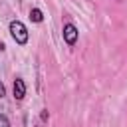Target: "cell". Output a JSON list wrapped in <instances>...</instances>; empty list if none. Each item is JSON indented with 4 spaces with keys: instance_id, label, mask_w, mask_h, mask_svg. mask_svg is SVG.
<instances>
[{
    "instance_id": "cell-3",
    "label": "cell",
    "mask_w": 127,
    "mask_h": 127,
    "mask_svg": "<svg viewBox=\"0 0 127 127\" xmlns=\"http://www.w3.org/2000/svg\"><path fill=\"white\" fill-rule=\"evenodd\" d=\"M24 95H26V85H24L22 79H16L14 81V97L16 99H22Z\"/></svg>"
},
{
    "instance_id": "cell-6",
    "label": "cell",
    "mask_w": 127,
    "mask_h": 127,
    "mask_svg": "<svg viewBox=\"0 0 127 127\" xmlns=\"http://www.w3.org/2000/svg\"><path fill=\"white\" fill-rule=\"evenodd\" d=\"M4 93H6V89H4V85H2V83H0V97H2V95H4Z\"/></svg>"
},
{
    "instance_id": "cell-4",
    "label": "cell",
    "mask_w": 127,
    "mask_h": 127,
    "mask_svg": "<svg viewBox=\"0 0 127 127\" xmlns=\"http://www.w3.org/2000/svg\"><path fill=\"white\" fill-rule=\"evenodd\" d=\"M30 18H32L34 22H42V12H40L38 8H34V10L30 12Z\"/></svg>"
},
{
    "instance_id": "cell-5",
    "label": "cell",
    "mask_w": 127,
    "mask_h": 127,
    "mask_svg": "<svg viewBox=\"0 0 127 127\" xmlns=\"http://www.w3.org/2000/svg\"><path fill=\"white\" fill-rule=\"evenodd\" d=\"M0 127H10V125H8V119H6L4 115H0Z\"/></svg>"
},
{
    "instance_id": "cell-1",
    "label": "cell",
    "mask_w": 127,
    "mask_h": 127,
    "mask_svg": "<svg viewBox=\"0 0 127 127\" xmlns=\"http://www.w3.org/2000/svg\"><path fill=\"white\" fill-rule=\"evenodd\" d=\"M10 32H12V36H14V40L18 42V44H26L28 42V32H26V26L22 24V22H12L10 24Z\"/></svg>"
},
{
    "instance_id": "cell-2",
    "label": "cell",
    "mask_w": 127,
    "mask_h": 127,
    "mask_svg": "<svg viewBox=\"0 0 127 127\" xmlns=\"http://www.w3.org/2000/svg\"><path fill=\"white\" fill-rule=\"evenodd\" d=\"M64 38H65L67 44H75V40H77V30H75V26L67 24V26L64 28Z\"/></svg>"
}]
</instances>
